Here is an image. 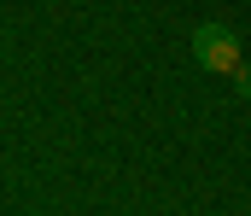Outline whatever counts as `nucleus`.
<instances>
[{"label": "nucleus", "mask_w": 251, "mask_h": 216, "mask_svg": "<svg viewBox=\"0 0 251 216\" xmlns=\"http://www.w3.org/2000/svg\"><path fill=\"white\" fill-rule=\"evenodd\" d=\"M193 59H199V71H210V76H234L246 65L240 35H234L228 24H199V29H193Z\"/></svg>", "instance_id": "f257e3e1"}, {"label": "nucleus", "mask_w": 251, "mask_h": 216, "mask_svg": "<svg viewBox=\"0 0 251 216\" xmlns=\"http://www.w3.org/2000/svg\"><path fill=\"white\" fill-rule=\"evenodd\" d=\"M234 88H240V99H251V65H240V71H234Z\"/></svg>", "instance_id": "f03ea898"}]
</instances>
